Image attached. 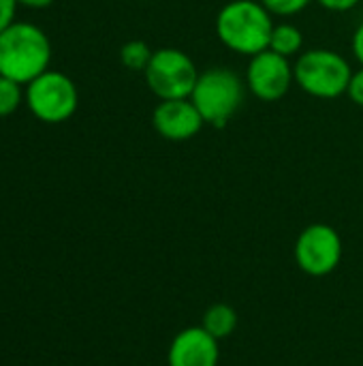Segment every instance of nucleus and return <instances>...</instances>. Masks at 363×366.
Listing matches in <instances>:
<instances>
[{
	"label": "nucleus",
	"instance_id": "nucleus-1",
	"mask_svg": "<svg viewBox=\"0 0 363 366\" xmlns=\"http://www.w3.org/2000/svg\"><path fill=\"white\" fill-rule=\"evenodd\" d=\"M274 26L272 13L259 0H231L216 15L218 41L250 58L270 47Z\"/></svg>",
	"mask_w": 363,
	"mask_h": 366
},
{
	"label": "nucleus",
	"instance_id": "nucleus-2",
	"mask_svg": "<svg viewBox=\"0 0 363 366\" xmlns=\"http://www.w3.org/2000/svg\"><path fill=\"white\" fill-rule=\"evenodd\" d=\"M49 62L51 43L39 26L15 21L0 32V75L28 86L49 69Z\"/></svg>",
	"mask_w": 363,
	"mask_h": 366
},
{
	"label": "nucleus",
	"instance_id": "nucleus-3",
	"mask_svg": "<svg viewBox=\"0 0 363 366\" xmlns=\"http://www.w3.org/2000/svg\"><path fill=\"white\" fill-rule=\"evenodd\" d=\"M244 81L227 66H212L199 73L190 101L203 116L205 124L223 129L244 103Z\"/></svg>",
	"mask_w": 363,
	"mask_h": 366
},
{
	"label": "nucleus",
	"instance_id": "nucleus-4",
	"mask_svg": "<svg viewBox=\"0 0 363 366\" xmlns=\"http://www.w3.org/2000/svg\"><path fill=\"white\" fill-rule=\"evenodd\" d=\"M295 84L315 99H338L347 94L353 69L347 58L334 49H308L293 64Z\"/></svg>",
	"mask_w": 363,
	"mask_h": 366
},
{
	"label": "nucleus",
	"instance_id": "nucleus-5",
	"mask_svg": "<svg viewBox=\"0 0 363 366\" xmlns=\"http://www.w3.org/2000/svg\"><path fill=\"white\" fill-rule=\"evenodd\" d=\"M143 75L152 94H156L160 101H169L190 99L199 71L186 51L178 47H160L154 51Z\"/></svg>",
	"mask_w": 363,
	"mask_h": 366
},
{
	"label": "nucleus",
	"instance_id": "nucleus-6",
	"mask_svg": "<svg viewBox=\"0 0 363 366\" xmlns=\"http://www.w3.org/2000/svg\"><path fill=\"white\" fill-rule=\"evenodd\" d=\"M26 101L34 118L45 124H60L77 112L79 92L68 75L47 69L28 84Z\"/></svg>",
	"mask_w": 363,
	"mask_h": 366
},
{
	"label": "nucleus",
	"instance_id": "nucleus-7",
	"mask_svg": "<svg viewBox=\"0 0 363 366\" xmlns=\"http://www.w3.org/2000/svg\"><path fill=\"white\" fill-rule=\"evenodd\" d=\"M342 238L327 223L308 225L295 240V262L310 277H327L342 262Z\"/></svg>",
	"mask_w": 363,
	"mask_h": 366
},
{
	"label": "nucleus",
	"instance_id": "nucleus-8",
	"mask_svg": "<svg viewBox=\"0 0 363 366\" xmlns=\"http://www.w3.org/2000/svg\"><path fill=\"white\" fill-rule=\"evenodd\" d=\"M295 81V73L291 60L265 49L250 58L246 69V86L261 101H278L282 99Z\"/></svg>",
	"mask_w": 363,
	"mask_h": 366
},
{
	"label": "nucleus",
	"instance_id": "nucleus-9",
	"mask_svg": "<svg viewBox=\"0 0 363 366\" xmlns=\"http://www.w3.org/2000/svg\"><path fill=\"white\" fill-rule=\"evenodd\" d=\"M152 124L167 142H188L201 133L205 120L190 99H169L156 105Z\"/></svg>",
	"mask_w": 363,
	"mask_h": 366
},
{
	"label": "nucleus",
	"instance_id": "nucleus-10",
	"mask_svg": "<svg viewBox=\"0 0 363 366\" xmlns=\"http://www.w3.org/2000/svg\"><path fill=\"white\" fill-rule=\"evenodd\" d=\"M220 341L201 326L180 330L167 352V366H218Z\"/></svg>",
	"mask_w": 363,
	"mask_h": 366
},
{
	"label": "nucleus",
	"instance_id": "nucleus-11",
	"mask_svg": "<svg viewBox=\"0 0 363 366\" xmlns=\"http://www.w3.org/2000/svg\"><path fill=\"white\" fill-rule=\"evenodd\" d=\"M237 324H240L237 311L231 305H225V302L212 305L201 317V328L205 332H210L216 341L229 339L237 330Z\"/></svg>",
	"mask_w": 363,
	"mask_h": 366
},
{
	"label": "nucleus",
	"instance_id": "nucleus-12",
	"mask_svg": "<svg viewBox=\"0 0 363 366\" xmlns=\"http://www.w3.org/2000/svg\"><path fill=\"white\" fill-rule=\"evenodd\" d=\"M302 47H304V34L297 26H293L289 21L274 26L267 49H272L285 58H291V56H297L302 51Z\"/></svg>",
	"mask_w": 363,
	"mask_h": 366
},
{
	"label": "nucleus",
	"instance_id": "nucleus-13",
	"mask_svg": "<svg viewBox=\"0 0 363 366\" xmlns=\"http://www.w3.org/2000/svg\"><path fill=\"white\" fill-rule=\"evenodd\" d=\"M154 56V49H150V45L145 41H126L120 49V62L128 69V71H145L150 60Z\"/></svg>",
	"mask_w": 363,
	"mask_h": 366
},
{
	"label": "nucleus",
	"instance_id": "nucleus-14",
	"mask_svg": "<svg viewBox=\"0 0 363 366\" xmlns=\"http://www.w3.org/2000/svg\"><path fill=\"white\" fill-rule=\"evenodd\" d=\"M21 99H24L21 84L0 75V118L15 114L17 107L21 105Z\"/></svg>",
	"mask_w": 363,
	"mask_h": 366
},
{
	"label": "nucleus",
	"instance_id": "nucleus-15",
	"mask_svg": "<svg viewBox=\"0 0 363 366\" xmlns=\"http://www.w3.org/2000/svg\"><path fill=\"white\" fill-rule=\"evenodd\" d=\"M272 15H278V17H291V15H297L302 13L312 0H259Z\"/></svg>",
	"mask_w": 363,
	"mask_h": 366
},
{
	"label": "nucleus",
	"instance_id": "nucleus-16",
	"mask_svg": "<svg viewBox=\"0 0 363 366\" xmlns=\"http://www.w3.org/2000/svg\"><path fill=\"white\" fill-rule=\"evenodd\" d=\"M17 0H0V32H4L11 24H15Z\"/></svg>",
	"mask_w": 363,
	"mask_h": 366
},
{
	"label": "nucleus",
	"instance_id": "nucleus-17",
	"mask_svg": "<svg viewBox=\"0 0 363 366\" xmlns=\"http://www.w3.org/2000/svg\"><path fill=\"white\" fill-rule=\"evenodd\" d=\"M347 94L351 97V101H353L355 105L363 107V66L359 69V71H355V73H353Z\"/></svg>",
	"mask_w": 363,
	"mask_h": 366
},
{
	"label": "nucleus",
	"instance_id": "nucleus-18",
	"mask_svg": "<svg viewBox=\"0 0 363 366\" xmlns=\"http://www.w3.org/2000/svg\"><path fill=\"white\" fill-rule=\"evenodd\" d=\"M315 2H319L323 9H327V11H336V13H342V11H351V9H355L362 0H315Z\"/></svg>",
	"mask_w": 363,
	"mask_h": 366
},
{
	"label": "nucleus",
	"instance_id": "nucleus-19",
	"mask_svg": "<svg viewBox=\"0 0 363 366\" xmlns=\"http://www.w3.org/2000/svg\"><path fill=\"white\" fill-rule=\"evenodd\" d=\"M351 47H353V54H355L357 62L363 66V21L359 24V28L355 30V34H353V43H351Z\"/></svg>",
	"mask_w": 363,
	"mask_h": 366
},
{
	"label": "nucleus",
	"instance_id": "nucleus-20",
	"mask_svg": "<svg viewBox=\"0 0 363 366\" xmlns=\"http://www.w3.org/2000/svg\"><path fill=\"white\" fill-rule=\"evenodd\" d=\"M17 4L30 6V9H45V6L53 4V0H17Z\"/></svg>",
	"mask_w": 363,
	"mask_h": 366
}]
</instances>
